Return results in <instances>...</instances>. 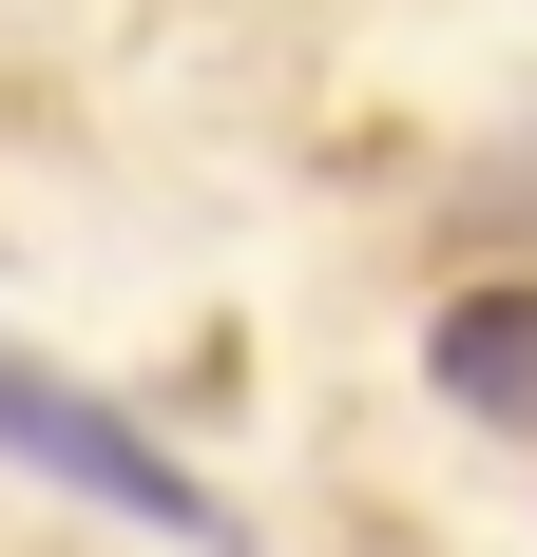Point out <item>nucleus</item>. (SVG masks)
Here are the masks:
<instances>
[{"label": "nucleus", "instance_id": "f03ea898", "mask_svg": "<svg viewBox=\"0 0 537 557\" xmlns=\"http://www.w3.org/2000/svg\"><path fill=\"white\" fill-rule=\"evenodd\" d=\"M423 366H441L461 423H537V288H461V308L423 327Z\"/></svg>", "mask_w": 537, "mask_h": 557}, {"label": "nucleus", "instance_id": "f257e3e1", "mask_svg": "<svg viewBox=\"0 0 537 557\" xmlns=\"http://www.w3.org/2000/svg\"><path fill=\"white\" fill-rule=\"evenodd\" d=\"M0 461H39L58 500H97V519H154L173 557H230V500L154 443V423H115L77 366H39V346H0Z\"/></svg>", "mask_w": 537, "mask_h": 557}]
</instances>
